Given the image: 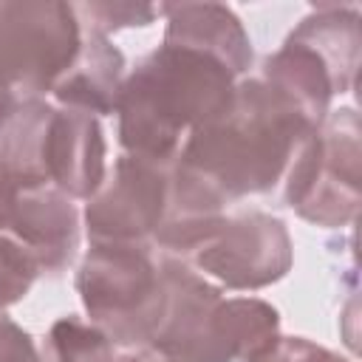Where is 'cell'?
I'll return each mask as SVG.
<instances>
[{
  "instance_id": "obj_1",
  "label": "cell",
  "mask_w": 362,
  "mask_h": 362,
  "mask_svg": "<svg viewBox=\"0 0 362 362\" xmlns=\"http://www.w3.org/2000/svg\"><path fill=\"white\" fill-rule=\"evenodd\" d=\"M314 124L263 79L235 85L229 105L195 127L175 156L223 201L283 184Z\"/></svg>"
},
{
  "instance_id": "obj_2",
  "label": "cell",
  "mask_w": 362,
  "mask_h": 362,
  "mask_svg": "<svg viewBox=\"0 0 362 362\" xmlns=\"http://www.w3.org/2000/svg\"><path fill=\"white\" fill-rule=\"evenodd\" d=\"M235 93V74L218 59L178 45L147 54L122 82L116 110L127 156L167 164L181 136L215 119Z\"/></svg>"
},
{
  "instance_id": "obj_3",
  "label": "cell",
  "mask_w": 362,
  "mask_h": 362,
  "mask_svg": "<svg viewBox=\"0 0 362 362\" xmlns=\"http://www.w3.org/2000/svg\"><path fill=\"white\" fill-rule=\"evenodd\" d=\"M0 150L25 184H51L90 198L105 181V139L96 116L25 102L3 127Z\"/></svg>"
},
{
  "instance_id": "obj_4",
  "label": "cell",
  "mask_w": 362,
  "mask_h": 362,
  "mask_svg": "<svg viewBox=\"0 0 362 362\" xmlns=\"http://www.w3.org/2000/svg\"><path fill=\"white\" fill-rule=\"evenodd\" d=\"M76 288L90 322L122 345L153 342L164 311L167 286L141 243H93L79 266Z\"/></svg>"
},
{
  "instance_id": "obj_5",
  "label": "cell",
  "mask_w": 362,
  "mask_h": 362,
  "mask_svg": "<svg viewBox=\"0 0 362 362\" xmlns=\"http://www.w3.org/2000/svg\"><path fill=\"white\" fill-rule=\"evenodd\" d=\"M82 45L68 3H0V74L25 105L54 88Z\"/></svg>"
},
{
  "instance_id": "obj_6",
  "label": "cell",
  "mask_w": 362,
  "mask_h": 362,
  "mask_svg": "<svg viewBox=\"0 0 362 362\" xmlns=\"http://www.w3.org/2000/svg\"><path fill=\"white\" fill-rule=\"evenodd\" d=\"M187 255L204 277H212L226 288H263L288 272L291 240L283 221L249 212L226 218L209 240Z\"/></svg>"
},
{
  "instance_id": "obj_7",
  "label": "cell",
  "mask_w": 362,
  "mask_h": 362,
  "mask_svg": "<svg viewBox=\"0 0 362 362\" xmlns=\"http://www.w3.org/2000/svg\"><path fill=\"white\" fill-rule=\"evenodd\" d=\"M167 209L164 164L122 156L85 209L93 243H139L156 235Z\"/></svg>"
},
{
  "instance_id": "obj_8",
  "label": "cell",
  "mask_w": 362,
  "mask_h": 362,
  "mask_svg": "<svg viewBox=\"0 0 362 362\" xmlns=\"http://www.w3.org/2000/svg\"><path fill=\"white\" fill-rule=\"evenodd\" d=\"M11 238L37 260L40 272H62L76 249L74 198L51 184H23L8 218Z\"/></svg>"
},
{
  "instance_id": "obj_9",
  "label": "cell",
  "mask_w": 362,
  "mask_h": 362,
  "mask_svg": "<svg viewBox=\"0 0 362 362\" xmlns=\"http://www.w3.org/2000/svg\"><path fill=\"white\" fill-rule=\"evenodd\" d=\"M167 14V45L201 51L221 65H226L235 76L252 65V45L240 25V20L218 3H175L158 6Z\"/></svg>"
},
{
  "instance_id": "obj_10",
  "label": "cell",
  "mask_w": 362,
  "mask_h": 362,
  "mask_svg": "<svg viewBox=\"0 0 362 362\" xmlns=\"http://www.w3.org/2000/svg\"><path fill=\"white\" fill-rule=\"evenodd\" d=\"M124 57L110 45V40L93 28L82 34V45L68 65V71L54 82V99L62 107L96 116L113 113L122 90Z\"/></svg>"
},
{
  "instance_id": "obj_11",
  "label": "cell",
  "mask_w": 362,
  "mask_h": 362,
  "mask_svg": "<svg viewBox=\"0 0 362 362\" xmlns=\"http://www.w3.org/2000/svg\"><path fill=\"white\" fill-rule=\"evenodd\" d=\"M263 82L288 99L314 127L322 124L328 116L331 96L339 93L328 65L303 42L286 40V45L266 59Z\"/></svg>"
},
{
  "instance_id": "obj_12",
  "label": "cell",
  "mask_w": 362,
  "mask_h": 362,
  "mask_svg": "<svg viewBox=\"0 0 362 362\" xmlns=\"http://www.w3.org/2000/svg\"><path fill=\"white\" fill-rule=\"evenodd\" d=\"M277 311L255 297L221 300L209 320L204 362L252 359L277 339Z\"/></svg>"
},
{
  "instance_id": "obj_13",
  "label": "cell",
  "mask_w": 362,
  "mask_h": 362,
  "mask_svg": "<svg viewBox=\"0 0 362 362\" xmlns=\"http://www.w3.org/2000/svg\"><path fill=\"white\" fill-rule=\"evenodd\" d=\"M291 40L308 45L331 71L339 93L354 88L359 65V11L356 6H320L305 17Z\"/></svg>"
},
{
  "instance_id": "obj_14",
  "label": "cell",
  "mask_w": 362,
  "mask_h": 362,
  "mask_svg": "<svg viewBox=\"0 0 362 362\" xmlns=\"http://www.w3.org/2000/svg\"><path fill=\"white\" fill-rule=\"evenodd\" d=\"M45 362H119L113 342L93 325L76 317L54 322L45 342Z\"/></svg>"
},
{
  "instance_id": "obj_15",
  "label": "cell",
  "mask_w": 362,
  "mask_h": 362,
  "mask_svg": "<svg viewBox=\"0 0 362 362\" xmlns=\"http://www.w3.org/2000/svg\"><path fill=\"white\" fill-rule=\"evenodd\" d=\"M37 274V260L14 238H0V308L25 297Z\"/></svg>"
},
{
  "instance_id": "obj_16",
  "label": "cell",
  "mask_w": 362,
  "mask_h": 362,
  "mask_svg": "<svg viewBox=\"0 0 362 362\" xmlns=\"http://www.w3.org/2000/svg\"><path fill=\"white\" fill-rule=\"evenodd\" d=\"M76 14L90 17V28L105 34L110 28H124V25H147L156 14L158 6L147 3H90V6H74Z\"/></svg>"
},
{
  "instance_id": "obj_17",
  "label": "cell",
  "mask_w": 362,
  "mask_h": 362,
  "mask_svg": "<svg viewBox=\"0 0 362 362\" xmlns=\"http://www.w3.org/2000/svg\"><path fill=\"white\" fill-rule=\"evenodd\" d=\"M246 362H345V359L303 337H277L266 351H260Z\"/></svg>"
},
{
  "instance_id": "obj_18",
  "label": "cell",
  "mask_w": 362,
  "mask_h": 362,
  "mask_svg": "<svg viewBox=\"0 0 362 362\" xmlns=\"http://www.w3.org/2000/svg\"><path fill=\"white\" fill-rule=\"evenodd\" d=\"M0 362H40L31 337L8 317H0Z\"/></svg>"
},
{
  "instance_id": "obj_19",
  "label": "cell",
  "mask_w": 362,
  "mask_h": 362,
  "mask_svg": "<svg viewBox=\"0 0 362 362\" xmlns=\"http://www.w3.org/2000/svg\"><path fill=\"white\" fill-rule=\"evenodd\" d=\"M25 181L17 175V170L11 167V161L6 158V153L0 150V229L8 226V218H11V209H14V198L20 192Z\"/></svg>"
},
{
  "instance_id": "obj_20",
  "label": "cell",
  "mask_w": 362,
  "mask_h": 362,
  "mask_svg": "<svg viewBox=\"0 0 362 362\" xmlns=\"http://www.w3.org/2000/svg\"><path fill=\"white\" fill-rule=\"evenodd\" d=\"M20 107H23V102L11 93V88L6 85V79H3V74H0V130L8 124V119H11Z\"/></svg>"
},
{
  "instance_id": "obj_21",
  "label": "cell",
  "mask_w": 362,
  "mask_h": 362,
  "mask_svg": "<svg viewBox=\"0 0 362 362\" xmlns=\"http://www.w3.org/2000/svg\"><path fill=\"white\" fill-rule=\"evenodd\" d=\"M119 362H184V359H175V356H167L161 351H141V354H133V356H124Z\"/></svg>"
}]
</instances>
